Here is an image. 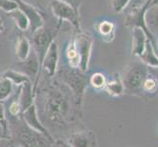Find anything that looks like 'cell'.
Returning a JSON list of instances; mask_svg holds the SVG:
<instances>
[{
	"instance_id": "obj_11",
	"label": "cell",
	"mask_w": 158,
	"mask_h": 147,
	"mask_svg": "<svg viewBox=\"0 0 158 147\" xmlns=\"http://www.w3.org/2000/svg\"><path fill=\"white\" fill-rule=\"evenodd\" d=\"M71 147H97L95 134L92 132H79L69 137Z\"/></svg>"
},
{
	"instance_id": "obj_3",
	"label": "cell",
	"mask_w": 158,
	"mask_h": 147,
	"mask_svg": "<svg viewBox=\"0 0 158 147\" xmlns=\"http://www.w3.org/2000/svg\"><path fill=\"white\" fill-rule=\"evenodd\" d=\"M83 73L84 72H81L79 68H71L60 73V78L62 81L65 85L68 86L70 90H72L79 104L83 102L86 85H88V79L85 77Z\"/></svg>"
},
{
	"instance_id": "obj_26",
	"label": "cell",
	"mask_w": 158,
	"mask_h": 147,
	"mask_svg": "<svg viewBox=\"0 0 158 147\" xmlns=\"http://www.w3.org/2000/svg\"><path fill=\"white\" fill-rule=\"evenodd\" d=\"M0 9L4 10L7 13H10L18 9V5L14 0H0Z\"/></svg>"
},
{
	"instance_id": "obj_33",
	"label": "cell",
	"mask_w": 158,
	"mask_h": 147,
	"mask_svg": "<svg viewBox=\"0 0 158 147\" xmlns=\"http://www.w3.org/2000/svg\"><path fill=\"white\" fill-rule=\"evenodd\" d=\"M4 30V26H3V21L1 19V17H0V32H1L2 31Z\"/></svg>"
},
{
	"instance_id": "obj_6",
	"label": "cell",
	"mask_w": 158,
	"mask_h": 147,
	"mask_svg": "<svg viewBox=\"0 0 158 147\" xmlns=\"http://www.w3.org/2000/svg\"><path fill=\"white\" fill-rule=\"evenodd\" d=\"M74 40H75L76 49H77V52L80 57L79 69L81 72L85 73L89 70L94 39H92L91 35H89V34L80 32Z\"/></svg>"
},
{
	"instance_id": "obj_22",
	"label": "cell",
	"mask_w": 158,
	"mask_h": 147,
	"mask_svg": "<svg viewBox=\"0 0 158 147\" xmlns=\"http://www.w3.org/2000/svg\"><path fill=\"white\" fill-rule=\"evenodd\" d=\"M13 83L8 79L0 80V101L6 100L13 92Z\"/></svg>"
},
{
	"instance_id": "obj_12",
	"label": "cell",
	"mask_w": 158,
	"mask_h": 147,
	"mask_svg": "<svg viewBox=\"0 0 158 147\" xmlns=\"http://www.w3.org/2000/svg\"><path fill=\"white\" fill-rule=\"evenodd\" d=\"M20 67L22 68L21 73L25 74L31 80V78L34 79L37 78V75H39L40 68L41 67V65L40 63V60L37 58L35 52L34 50H31L29 57L25 61L20 63Z\"/></svg>"
},
{
	"instance_id": "obj_4",
	"label": "cell",
	"mask_w": 158,
	"mask_h": 147,
	"mask_svg": "<svg viewBox=\"0 0 158 147\" xmlns=\"http://www.w3.org/2000/svg\"><path fill=\"white\" fill-rule=\"evenodd\" d=\"M15 139L21 147H49L50 142L44 135L31 129L25 123L16 128Z\"/></svg>"
},
{
	"instance_id": "obj_23",
	"label": "cell",
	"mask_w": 158,
	"mask_h": 147,
	"mask_svg": "<svg viewBox=\"0 0 158 147\" xmlns=\"http://www.w3.org/2000/svg\"><path fill=\"white\" fill-rule=\"evenodd\" d=\"M89 81H90V84L94 86V88H97V89L105 88V85L107 84L104 75H102L101 73H95V74H94L90 77Z\"/></svg>"
},
{
	"instance_id": "obj_8",
	"label": "cell",
	"mask_w": 158,
	"mask_h": 147,
	"mask_svg": "<svg viewBox=\"0 0 158 147\" xmlns=\"http://www.w3.org/2000/svg\"><path fill=\"white\" fill-rule=\"evenodd\" d=\"M22 118L24 120V123L29 128L41 133L42 135H44L50 142H53V139L51 137V135L49 134V133H48V130L40 121L39 114H37V109L35 103L31 104L29 108H27L25 111L22 112Z\"/></svg>"
},
{
	"instance_id": "obj_7",
	"label": "cell",
	"mask_w": 158,
	"mask_h": 147,
	"mask_svg": "<svg viewBox=\"0 0 158 147\" xmlns=\"http://www.w3.org/2000/svg\"><path fill=\"white\" fill-rule=\"evenodd\" d=\"M51 9L54 16L60 20L68 21L76 29H80L79 23V12L76 11L72 6L65 3L61 0H52Z\"/></svg>"
},
{
	"instance_id": "obj_17",
	"label": "cell",
	"mask_w": 158,
	"mask_h": 147,
	"mask_svg": "<svg viewBox=\"0 0 158 147\" xmlns=\"http://www.w3.org/2000/svg\"><path fill=\"white\" fill-rule=\"evenodd\" d=\"M144 23L148 31H158V3L148 10L144 15Z\"/></svg>"
},
{
	"instance_id": "obj_1",
	"label": "cell",
	"mask_w": 158,
	"mask_h": 147,
	"mask_svg": "<svg viewBox=\"0 0 158 147\" xmlns=\"http://www.w3.org/2000/svg\"><path fill=\"white\" fill-rule=\"evenodd\" d=\"M43 108L46 118L51 123L62 125L70 114L71 104L68 97L60 89H50L46 92Z\"/></svg>"
},
{
	"instance_id": "obj_15",
	"label": "cell",
	"mask_w": 158,
	"mask_h": 147,
	"mask_svg": "<svg viewBox=\"0 0 158 147\" xmlns=\"http://www.w3.org/2000/svg\"><path fill=\"white\" fill-rule=\"evenodd\" d=\"M21 94L19 96V101L21 105V111H25L27 108H29L31 104H34L32 101V93H31V83H27L23 84L21 88Z\"/></svg>"
},
{
	"instance_id": "obj_18",
	"label": "cell",
	"mask_w": 158,
	"mask_h": 147,
	"mask_svg": "<svg viewBox=\"0 0 158 147\" xmlns=\"http://www.w3.org/2000/svg\"><path fill=\"white\" fill-rule=\"evenodd\" d=\"M105 89L111 96H121L125 93V88L121 77H116L105 85Z\"/></svg>"
},
{
	"instance_id": "obj_24",
	"label": "cell",
	"mask_w": 158,
	"mask_h": 147,
	"mask_svg": "<svg viewBox=\"0 0 158 147\" xmlns=\"http://www.w3.org/2000/svg\"><path fill=\"white\" fill-rule=\"evenodd\" d=\"M99 32L100 35H103L104 37H111V39H113V35H114V25L111 22H102L99 25Z\"/></svg>"
},
{
	"instance_id": "obj_30",
	"label": "cell",
	"mask_w": 158,
	"mask_h": 147,
	"mask_svg": "<svg viewBox=\"0 0 158 147\" xmlns=\"http://www.w3.org/2000/svg\"><path fill=\"white\" fill-rule=\"evenodd\" d=\"M148 1V0H131L130 2H131V8H132V11L141 8Z\"/></svg>"
},
{
	"instance_id": "obj_35",
	"label": "cell",
	"mask_w": 158,
	"mask_h": 147,
	"mask_svg": "<svg viewBox=\"0 0 158 147\" xmlns=\"http://www.w3.org/2000/svg\"><path fill=\"white\" fill-rule=\"evenodd\" d=\"M158 3V0H153V4H157Z\"/></svg>"
},
{
	"instance_id": "obj_28",
	"label": "cell",
	"mask_w": 158,
	"mask_h": 147,
	"mask_svg": "<svg viewBox=\"0 0 158 147\" xmlns=\"http://www.w3.org/2000/svg\"><path fill=\"white\" fill-rule=\"evenodd\" d=\"M0 126L3 128L5 133L7 134L8 133V122H7L6 116H5L4 107L1 103H0Z\"/></svg>"
},
{
	"instance_id": "obj_21",
	"label": "cell",
	"mask_w": 158,
	"mask_h": 147,
	"mask_svg": "<svg viewBox=\"0 0 158 147\" xmlns=\"http://www.w3.org/2000/svg\"><path fill=\"white\" fill-rule=\"evenodd\" d=\"M67 57L69 59V64L71 68H75L77 69L80 66V57L79 54L77 52V49H76L75 45V40H71L68 48H67Z\"/></svg>"
},
{
	"instance_id": "obj_5",
	"label": "cell",
	"mask_w": 158,
	"mask_h": 147,
	"mask_svg": "<svg viewBox=\"0 0 158 147\" xmlns=\"http://www.w3.org/2000/svg\"><path fill=\"white\" fill-rule=\"evenodd\" d=\"M57 35V31H54L53 29H48L41 27L40 29L36 30L32 32V39L31 44L34 51L37 55V58L40 60V63L41 65L43 58L48 50V48L51 45V43L54 41V39Z\"/></svg>"
},
{
	"instance_id": "obj_20",
	"label": "cell",
	"mask_w": 158,
	"mask_h": 147,
	"mask_svg": "<svg viewBox=\"0 0 158 147\" xmlns=\"http://www.w3.org/2000/svg\"><path fill=\"white\" fill-rule=\"evenodd\" d=\"M3 78L8 79L9 80L12 81L13 84L16 85H23L27 83H31V80L25 74L13 70H9L7 72H5L3 74Z\"/></svg>"
},
{
	"instance_id": "obj_16",
	"label": "cell",
	"mask_w": 158,
	"mask_h": 147,
	"mask_svg": "<svg viewBox=\"0 0 158 147\" xmlns=\"http://www.w3.org/2000/svg\"><path fill=\"white\" fill-rule=\"evenodd\" d=\"M31 54V43L25 36H20L16 45V56L20 62H23Z\"/></svg>"
},
{
	"instance_id": "obj_25",
	"label": "cell",
	"mask_w": 158,
	"mask_h": 147,
	"mask_svg": "<svg viewBox=\"0 0 158 147\" xmlns=\"http://www.w3.org/2000/svg\"><path fill=\"white\" fill-rule=\"evenodd\" d=\"M157 85H158L157 81L148 75V77L145 79L144 83L143 84V91L148 92V93H149V92L150 93H153L157 89Z\"/></svg>"
},
{
	"instance_id": "obj_29",
	"label": "cell",
	"mask_w": 158,
	"mask_h": 147,
	"mask_svg": "<svg viewBox=\"0 0 158 147\" xmlns=\"http://www.w3.org/2000/svg\"><path fill=\"white\" fill-rule=\"evenodd\" d=\"M9 111L11 113V115H13V116H17L21 112V105H20L19 99H18V101L12 102V104H11L9 107Z\"/></svg>"
},
{
	"instance_id": "obj_31",
	"label": "cell",
	"mask_w": 158,
	"mask_h": 147,
	"mask_svg": "<svg viewBox=\"0 0 158 147\" xmlns=\"http://www.w3.org/2000/svg\"><path fill=\"white\" fill-rule=\"evenodd\" d=\"M61 1L69 4L70 6H72L76 11H78L79 12V8H80V5L81 3V0H61Z\"/></svg>"
},
{
	"instance_id": "obj_32",
	"label": "cell",
	"mask_w": 158,
	"mask_h": 147,
	"mask_svg": "<svg viewBox=\"0 0 158 147\" xmlns=\"http://www.w3.org/2000/svg\"><path fill=\"white\" fill-rule=\"evenodd\" d=\"M8 137V135L5 133V132H4V129H3V128L0 126V140L1 139H3V138H7Z\"/></svg>"
},
{
	"instance_id": "obj_13",
	"label": "cell",
	"mask_w": 158,
	"mask_h": 147,
	"mask_svg": "<svg viewBox=\"0 0 158 147\" xmlns=\"http://www.w3.org/2000/svg\"><path fill=\"white\" fill-rule=\"evenodd\" d=\"M148 35L145 31L135 27L133 30V50H132V56L133 57H140L141 54L143 53L144 48L148 41Z\"/></svg>"
},
{
	"instance_id": "obj_34",
	"label": "cell",
	"mask_w": 158,
	"mask_h": 147,
	"mask_svg": "<svg viewBox=\"0 0 158 147\" xmlns=\"http://www.w3.org/2000/svg\"><path fill=\"white\" fill-rule=\"evenodd\" d=\"M60 147H71L69 144H65V143H61V145H60Z\"/></svg>"
},
{
	"instance_id": "obj_19",
	"label": "cell",
	"mask_w": 158,
	"mask_h": 147,
	"mask_svg": "<svg viewBox=\"0 0 158 147\" xmlns=\"http://www.w3.org/2000/svg\"><path fill=\"white\" fill-rule=\"evenodd\" d=\"M8 14L10 15V17L15 21L16 25H17V27L21 31H28L30 29L29 19L20 9H16Z\"/></svg>"
},
{
	"instance_id": "obj_2",
	"label": "cell",
	"mask_w": 158,
	"mask_h": 147,
	"mask_svg": "<svg viewBox=\"0 0 158 147\" xmlns=\"http://www.w3.org/2000/svg\"><path fill=\"white\" fill-rule=\"evenodd\" d=\"M148 77V66L143 62L133 61L126 68L121 77L125 92L143 97V84Z\"/></svg>"
},
{
	"instance_id": "obj_27",
	"label": "cell",
	"mask_w": 158,
	"mask_h": 147,
	"mask_svg": "<svg viewBox=\"0 0 158 147\" xmlns=\"http://www.w3.org/2000/svg\"><path fill=\"white\" fill-rule=\"evenodd\" d=\"M130 1L131 0H113L112 7L114 11H116V12H121L122 10H124L128 6Z\"/></svg>"
},
{
	"instance_id": "obj_14",
	"label": "cell",
	"mask_w": 158,
	"mask_h": 147,
	"mask_svg": "<svg viewBox=\"0 0 158 147\" xmlns=\"http://www.w3.org/2000/svg\"><path fill=\"white\" fill-rule=\"evenodd\" d=\"M141 62L144 63L146 66L149 67H158V57L155 53L154 47L152 45L151 41L148 39L146 41V45L143 53L139 57Z\"/></svg>"
},
{
	"instance_id": "obj_9",
	"label": "cell",
	"mask_w": 158,
	"mask_h": 147,
	"mask_svg": "<svg viewBox=\"0 0 158 147\" xmlns=\"http://www.w3.org/2000/svg\"><path fill=\"white\" fill-rule=\"evenodd\" d=\"M14 1L17 3L18 9H20L28 17L30 22V29L31 32H34L36 30L40 29L41 27H43V20L41 15L35 7H32L31 5L22 1V0H14Z\"/></svg>"
},
{
	"instance_id": "obj_10",
	"label": "cell",
	"mask_w": 158,
	"mask_h": 147,
	"mask_svg": "<svg viewBox=\"0 0 158 147\" xmlns=\"http://www.w3.org/2000/svg\"><path fill=\"white\" fill-rule=\"evenodd\" d=\"M58 60H59V54H58V45L57 42L54 40L51 45L48 48V50L45 54L43 61L41 63V67L46 70V72L50 77H53L57 72L58 68Z\"/></svg>"
}]
</instances>
